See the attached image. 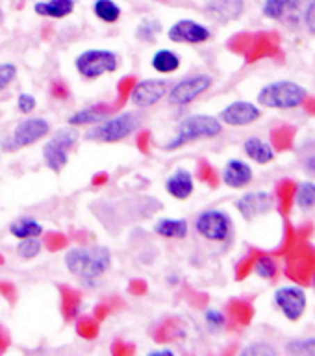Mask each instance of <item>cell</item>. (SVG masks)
Here are the masks:
<instances>
[{"instance_id":"cell-1","label":"cell","mask_w":315,"mask_h":356,"mask_svg":"<svg viewBox=\"0 0 315 356\" xmlns=\"http://www.w3.org/2000/svg\"><path fill=\"white\" fill-rule=\"evenodd\" d=\"M67 271L83 282L97 280L111 267V252L108 247H74L65 254Z\"/></svg>"},{"instance_id":"cell-2","label":"cell","mask_w":315,"mask_h":356,"mask_svg":"<svg viewBox=\"0 0 315 356\" xmlns=\"http://www.w3.org/2000/svg\"><path fill=\"white\" fill-rule=\"evenodd\" d=\"M223 132V122L213 115H189L188 119H184L177 128V134L172 136L163 149L165 150H178L182 149L184 145L193 143L199 139H211L217 138Z\"/></svg>"},{"instance_id":"cell-3","label":"cell","mask_w":315,"mask_h":356,"mask_svg":"<svg viewBox=\"0 0 315 356\" xmlns=\"http://www.w3.org/2000/svg\"><path fill=\"white\" fill-rule=\"evenodd\" d=\"M306 99H308V91L305 86L291 80H277L260 89L256 102L271 110H293L305 104Z\"/></svg>"},{"instance_id":"cell-4","label":"cell","mask_w":315,"mask_h":356,"mask_svg":"<svg viewBox=\"0 0 315 356\" xmlns=\"http://www.w3.org/2000/svg\"><path fill=\"white\" fill-rule=\"evenodd\" d=\"M139 124H141L139 115H136L132 111H124V113H119L111 119L100 121V124H97L86 134V139L95 141V143H117V141L127 139L130 134L136 132Z\"/></svg>"},{"instance_id":"cell-5","label":"cell","mask_w":315,"mask_h":356,"mask_svg":"<svg viewBox=\"0 0 315 356\" xmlns=\"http://www.w3.org/2000/svg\"><path fill=\"white\" fill-rule=\"evenodd\" d=\"M74 67L80 76L95 80L102 74H111L119 69V56L113 50L91 49L86 50L74 60Z\"/></svg>"},{"instance_id":"cell-6","label":"cell","mask_w":315,"mask_h":356,"mask_svg":"<svg viewBox=\"0 0 315 356\" xmlns=\"http://www.w3.org/2000/svg\"><path fill=\"white\" fill-rule=\"evenodd\" d=\"M49 132L50 124L45 121L43 117H28V119H24V121L17 124L10 138L4 139L2 150H6V152H15L19 149L30 147V145L41 141Z\"/></svg>"},{"instance_id":"cell-7","label":"cell","mask_w":315,"mask_h":356,"mask_svg":"<svg viewBox=\"0 0 315 356\" xmlns=\"http://www.w3.org/2000/svg\"><path fill=\"white\" fill-rule=\"evenodd\" d=\"M210 74H193V76H188L177 82L171 88L167 99H169V104L172 106H188L191 104L195 99H199L200 95H204L208 89L211 88Z\"/></svg>"},{"instance_id":"cell-8","label":"cell","mask_w":315,"mask_h":356,"mask_svg":"<svg viewBox=\"0 0 315 356\" xmlns=\"http://www.w3.org/2000/svg\"><path fill=\"white\" fill-rule=\"evenodd\" d=\"M197 232L210 241H225L230 236L232 221L223 210H204L195 221Z\"/></svg>"},{"instance_id":"cell-9","label":"cell","mask_w":315,"mask_h":356,"mask_svg":"<svg viewBox=\"0 0 315 356\" xmlns=\"http://www.w3.org/2000/svg\"><path fill=\"white\" fill-rule=\"evenodd\" d=\"M167 38L171 39L172 43L202 44L211 38V32L202 22H197L193 19H180L167 30Z\"/></svg>"},{"instance_id":"cell-10","label":"cell","mask_w":315,"mask_h":356,"mask_svg":"<svg viewBox=\"0 0 315 356\" xmlns=\"http://www.w3.org/2000/svg\"><path fill=\"white\" fill-rule=\"evenodd\" d=\"M275 305L280 308L289 321H297L306 312V293L297 286H282L275 291Z\"/></svg>"},{"instance_id":"cell-11","label":"cell","mask_w":315,"mask_h":356,"mask_svg":"<svg viewBox=\"0 0 315 356\" xmlns=\"http://www.w3.org/2000/svg\"><path fill=\"white\" fill-rule=\"evenodd\" d=\"M169 83L160 78H147L141 82H136L130 93V100L134 106L138 108H150V106L158 104L163 97L167 95Z\"/></svg>"},{"instance_id":"cell-12","label":"cell","mask_w":315,"mask_h":356,"mask_svg":"<svg viewBox=\"0 0 315 356\" xmlns=\"http://www.w3.org/2000/svg\"><path fill=\"white\" fill-rule=\"evenodd\" d=\"M261 117V110L252 102L247 100H234L228 106H225L219 113V121L228 124V127H247L252 124Z\"/></svg>"},{"instance_id":"cell-13","label":"cell","mask_w":315,"mask_h":356,"mask_svg":"<svg viewBox=\"0 0 315 356\" xmlns=\"http://www.w3.org/2000/svg\"><path fill=\"white\" fill-rule=\"evenodd\" d=\"M236 208L245 221H255L256 217L266 216L273 208V195L267 191H249L241 195L236 202Z\"/></svg>"},{"instance_id":"cell-14","label":"cell","mask_w":315,"mask_h":356,"mask_svg":"<svg viewBox=\"0 0 315 356\" xmlns=\"http://www.w3.org/2000/svg\"><path fill=\"white\" fill-rule=\"evenodd\" d=\"M243 0H208L204 13L217 24H227L243 15Z\"/></svg>"},{"instance_id":"cell-15","label":"cell","mask_w":315,"mask_h":356,"mask_svg":"<svg viewBox=\"0 0 315 356\" xmlns=\"http://www.w3.org/2000/svg\"><path fill=\"white\" fill-rule=\"evenodd\" d=\"M221 178L225 186H228V188L241 189L245 186H249L250 180H252V167L247 161L232 158V160L227 161Z\"/></svg>"},{"instance_id":"cell-16","label":"cell","mask_w":315,"mask_h":356,"mask_svg":"<svg viewBox=\"0 0 315 356\" xmlns=\"http://www.w3.org/2000/svg\"><path fill=\"white\" fill-rule=\"evenodd\" d=\"M165 191L178 200L189 199L195 191L193 175L188 169H178V171L172 172L171 177H167Z\"/></svg>"},{"instance_id":"cell-17","label":"cell","mask_w":315,"mask_h":356,"mask_svg":"<svg viewBox=\"0 0 315 356\" xmlns=\"http://www.w3.org/2000/svg\"><path fill=\"white\" fill-rule=\"evenodd\" d=\"M152 338L158 343H172V341L186 338V327L177 317H167L165 321H161L152 328Z\"/></svg>"},{"instance_id":"cell-18","label":"cell","mask_w":315,"mask_h":356,"mask_svg":"<svg viewBox=\"0 0 315 356\" xmlns=\"http://www.w3.org/2000/svg\"><path fill=\"white\" fill-rule=\"evenodd\" d=\"M113 113V108L111 104H95L89 106V108H83V110L74 111L71 117H69V124L71 127H86V124H97V122L104 121L106 117Z\"/></svg>"},{"instance_id":"cell-19","label":"cell","mask_w":315,"mask_h":356,"mask_svg":"<svg viewBox=\"0 0 315 356\" xmlns=\"http://www.w3.org/2000/svg\"><path fill=\"white\" fill-rule=\"evenodd\" d=\"M76 2L74 0H43L33 6V11L39 17H49V19H65L74 11Z\"/></svg>"},{"instance_id":"cell-20","label":"cell","mask_w":315,"mask_h":356,"mask_svg":"<svg viewBox=\"0 0 315 356\" xmlns=\"http://www.w3.org/2000/svg\"><path fill=\"white\" fill-rule=\"evenodd\" d=\"M154 232L161 238L167 239H184L188 236L189 227L186 219H177V217H163L158 219L154 225Z\"/></svg>"},{"instance_id":"cell-21","label":"cell","mask_w":315,"mask_h":356,"mask_svg":"<svg viewBox=\"0 0 315 356\" xmlns=\"http://www.w3.org/2000/svg\"><path fill=\"white\" fill-rule=\"evenodd\" d=\"M60 289V300H61V314L65 317V321H74L76 316L80 314V306H82V293L71 286H58Z\"/></svg>"},{"instance_id":"cell-22","label":"cell","mask_w":315,"mask_h":356,"mask_svg":"<svg viewBox=\"0 0 315 356\" xmlns=\"http://www.w3.org/2000/svg\"><path fill=\"white\" fill-rule=\"evenodd\" d=\"M243 150L247 158H250L256 163L260 165H266V163H271L275 160V149L271 145L264 141L260 138H249L243 143Z\"/></svg>"},{"instance_id":"cell-23","label":"cell","mask_w":315,"mask_h":356,"mask_svg":"<svg viewBox=\"0 0 315 356\" xmlns=\"http://www.w3.org/2000/svg\"><path fill=\"white\" fill-rule=\"evenodd\" d=\"M43 158L45 163L52 172H61V169L67 165L69 161V150L65 147H61L54 138L47 141L43 147Z\"/></svg>"},{"instance_id":"cell-24","label":"cell","mask_w":315,"mask_h":356,"mask_svg":"<svg viewBox=\"0 0 315 356\" xmlns=\"http://www.w3.org/2000/svg\"><path fill=\"white\" fill-rule=\"evenodd\" d=\"M180 63H182L180 56L169 49L158 50V52L152 56V60H150L152 69H154L156 72H161V74H172V72H177L178 69H180Z\"/></svg>"},{"instance_id":"cell-25","label":"cell","mask_w":315,"mask_h":356,"mask_svg":"<svg viewBox=\"0 0 315 356\" xmlns=\"http://www.w3.org/2000/svg\"><path fill=\"white\" fill-rule=\"evenodd\" d=\"M10 234L17 239L39 238L43 234V225L33 217H19L10 225Z\"/></svg>"},{"instance_id":"cell-26","label":"cell","mask_w":315,"mask_h":356,"mask_svg":"<svg viewBox=\"0 0 315 356\" xmlns=\"http://www.w3.org/2000/svg\"><path fill=\"white\" fill-rule=\"evenodd\" d=\"M93 13L102 22L113 24L121 19V8L115 0H95Z\"/></svg>"},{"instance_id":"cell-27","label":"cell","mask_w":315,"mask_h":356,"mask_svg":"<svg viewBox=\"0 0 315 356\" xmlns=\"http://www.w3.org/2000/svg\"><path fill=\"white\" fill-rule=\"evenodd\" d=\"M161 33V22L158 19H143L136 28V38L143 43H154Z\"/></svg>"},{"instance_id":"cell-28","label":"cell","mask_w":315,"mask_h":356,"mask_svg":"<svg viewBox=\"0 0 315 356\" xmlns=\"http://www.w3.org/2000/svg\"><path fill=\"white\" fill-rule=\"evenodd\" d=\"M295 202L300 210H312L315 208V182L306 180V182L297 186L295 191Z\"/></svg>"},{"instance_id":"cell-29","label":"cell","mask_w":315,"mask_h":356,"mask_svg":"<svg viewBox=\"0 0 315 356\" xmlns=\"http://www.w3.org/2000/svg\"><path fill=\"white\" fill-rule=\"evenodd\" d=\"M99 330H100V325L99 321L91 316H86V317H80L76 321V334L80 338L83 339H95L99 336Z\"/></svg>"},{"instance_id":"cell-30","label":"cell","mask_w":315,"mask_h":356,"mask_svg":"<svg viewBox=\"0 0 315 356\" xmlns=\"http://www.w3.org/2000/svg\"><path fill=\"white\" fill-rule=\"evenodd\" d=\"M134 86H136V78L134 76L121 78V82L117 83V99H115V102L111 104L113 111L121 110L122 106H124V102L130 99V93H132Z\"/></svg>"},{"instance_id":"cell-31","label":"cell","mask_w":315,"mask_h":356,"mask_svg":"<svg viewBox=\"0 0 315 356\" xmlns=\"http://www.w3.org/2000/svg\"><path fill=\"white\" fill-rule=\"evenodd\" d=\"M261 11L267 19L280 21L286 17V11H288V0H264Z\"/></svg>"},{"instance_id":"cell-32","label":"cell","mask_w":315,"mask_h":356,"mask_svg":"<svg viewBox=\"0 0 315 356\" xmlns=\"http://www.w3.org/2000/svg\"><path fill=\"white\" fill-rule=\"evenodd\" d=\"M255 271L258 277L266 278V280H273V278L277 277L278 266L271 256H260V258L255 261Z\"/></svg>"},{"instance_id":"cell-33","label":"cell","mask_w":315,"mask_h":356,"mask_svg":"<svg viewBox=\"0 0 315 356\" xmlns=\"http://www.w3.org/2000/svg\"><path fill=\"white\" fill-rule=\"evenodd\" d=\"M286 353H289V355L315 356V336L305 339H291V341L286 343Z\"/></svg>"},{"instance_id":"cell-34","label":"cell","mask_w":315,"mask_h":356,"mask_svg":"<svg viewBox=\"0 0 315 356\" xmlns=\"http://www.w3.org/2000/svg\"><path fill=\"white\" fill-rule=\"evenodd\" d=\"M122 306H124V302H122L121 299H117V297H110V299L102 300V302H99V305L95 306L93 317L99 323L104 321L106 317L110 316L111 312L119 310V308H122Z\"/></svg>"},{"instance_id":"cell-35","label":"cell","mask_w":315,"mask_h":356,"mask_svg":"<svg viewBox=\"0 0 315 356\" xmlns=\"http://www.w3.org/2000/svg\"><path fill=\"white\" fill-rule=\"evenodd\" d=\"M39 252H41V241L38 238L21 239V243L17 245V254L21 256L22 260H32Z\"/></svg>"},{"instance_id":"cell-36","label":"cell","mask_w":315,"mask_h":356,"mask_svg":"<svg viewBox=\"0 0 315 356\" xmlns=\"http://www.w3.org/2000/svg\"><path fill=\"white\" fill-rule=\"evenodd\" d=\"M54 139L61 145V147H65L67 150H71L72 147L78 143V130L74 127L60 128V130L56 132Z\"/></svg>"},{"instance_id":"cell-37","label":"cell","mask_w":315,"mask_h":356,"mask_svg":"<svg viewBox=\"0 0 315 356\" xmlns=\"http://www.w3.org/2000/svg\"><path fill=\"white\" fill-rule=\"evenodd\" d=\"M299 160L306 171L315 175V141L314 139H312V141H306L302 150H300Z\"/></svg>"},{"instance_id":"cell-38","label":"cell","mask_w":315,"mask_h":356,"mask_svg":"<svg viewBox=\"0 0 315 356\" xmlns=\"http://www.w3.org/2000/svg\"><path fill=\"white\" fill-rule=\"evenodd\" d=\"M241 355H245V356H255V355L273 356V355H277V349H275L273 345L266 343V341H256V343L247 345V347L241 350Z\"/></svg>"},{"instance_id":"cell-39","label":"cell","mask_w":315,"mask_h":356,"mask_svg":"<svg viewBox=\"0 0 315 356\" xmlns=\"http://www.w3.org/2000/svg\"><path fill=\"white\" fill-rule=\"evenodd\" d=\"M65 245H67V238L63 236V234L49 232L47 236H45V247H47V250H50V252H58V250L65 249Z\"/></svg>"},{"instance_id":"cell-40","label":"cell","mask_w":315,"mask_h":356,"mask_svg":"<svg viewBox=\"0 0 315 356\" xmlns=\"http://www.w3.org/2000/svg\"><path fill=\"white\" fill-rule=\"evenodd\" d=\"M17 76V67L13 63H0V91H4Z\"/></svg>"},{"instance_id":"cell-41","label":"cell","mask_w":315,"mask_h":356,"mask_svg":"<svg viewBox=\"0 0 315 356\" xmlns=\"http://www.w3.org/2000/svg\"><path fill=\"white\" fill-rule=\"evenodd\" d=\"M204 319L211 330H219V328L225 327V321H227V319H225V314L216 310V308H208V310L204 312Z\"/></svg>"},{"instance_id":"cell-42","label":"cell","mask_w":315,"mask_h":356,"mask_svg":"<svg viewBox=\"0 0 315 356\" xmlns=\"http://www.w3.org/2000/svg\"><path fill=\"white\" fill-rule=\"evenodd\" d=\"M312 4H315V0H288V11H286V15L302 17Z\"/></svg>"},{"instance_id":"cell-43","label":"cell","mask_w":315,"mask_h":356,"mask_svg":"<svg viewBox=\"0 0 315 356\" xmlns=\"http://www.w3.org/2000/svg\"><path fill=\"white\" fill-rule=\"evenodd\" d=\"M35 106H38V100H35V97L30 93H22L19 95V99H17V108H19V111L21 113H32L33 110H35Z\"/></svg>"},{"instance_id":"cell-44","label":"cell","mask_w":315,"mask_h":356,"mask_svg":"<svg viewBox=\"0 0 315 356\" xmlns=\"http://www.w3.org/2000/svg\"><path fill=\"white\" fill-rule=\"evenodd\" d=\"M136 353V345L124 343L122 339H117L115 343L111 345V355L115 356H130Z\"/></svg>"},{"instance_id":"cell-45","label":"cell","mask_w":315,"mask_h":356,"mask_svg":"<svg viewBox=\"0 0 315 356\" xmlns=\"http://www.w3.org/2000/svg\"><path fill=\"white\" fill-rule=\"evenodd\" d=\"M50 93L54 99H67L69 97V88H67L65 82H61V80H54V82L50 83Z\"/></svg>"},{"instance_id":"cell-46","label":"cell","mask_w":315,"mask_h":356,"mask_svg":"<svg viewBox=\"0 0 315 356\" xmlns=\"http://www.w3.org/2000/svg\"><path fill=\"white\" fill-rule=\"evenodd\" d=\"M128 291L132 295H138V297H143V295L149 291V286H147V282H145L143 278H134V280H130V284H128Z\"/></svg>"},{"instance_id":"cell-47","label":"cell","mask_w":315,"mask_h":356,"mask_svg":"<svg viewBox=\"0 0 315 356\" xmlns=\"http://www.w3.org/2000/svg\"><path fill=\"white\" fill-rule=\"evenodd\" d=\"M0 295H2L10 305H15L17 288L11 282H0Z\"/></svg>"},{"instance_id":"cell-48","label":"cell","mask_w":315,"mask_h":356,"mask_svg":"<svg viewBox=\"0 0 315 356\" xmlns=\"http://www.w3.org/2000/svg\"><path fill=\"white\" fill-rule=\"evenodd\" d=\"M136 145H138V149L141 150L143 154H147L150 150V132H147V130L139 132L138 136H136Z\"/></svg>"},{"instance_id":"cell-49","label":"cell","mask_w":315,"mask_h":356,"mask_svg":"<svg viewBox=\"0 0 315 356\" xmlns=\"http://www.w3.org/2000/svg\"><path fill=\"white\" fill-rule=\"evenodd\" d=\"M302 21H305L306 28H308V32L315 35V4H312L310 8L306 10V13L302 15Z\"/></svg>"},{"instance_id":"cell-50","label":"cell","mask_w":315,"mask_h":356,"mask_svg":"<svg viewBox=\"0 0 315 356\" xmlns=\"http://www.w3.org/2000/svg\"><path fill=\"white\" fill-rule=\"evenodd\" d=\"M199 177L202 178L204 182L216 184V180H213V169H211L208 163H204V161H202V163H200V167H199Z\"/></svg>"},{"instance_id":"cell-51","label":"cell","mask_w":315,"mask_h":356,"mask_svg":"<svg viewBox=\"0 0 315 356\" xmlns=\"http://www.w3.org/2000/svg\"><path fill=\"white\" fill-rule=\"evenodd\" d=\"M8 347H10V336H8V332H6L4 328L0 327V355H2Z\"/></svg>"},{"instance_id":"cell-52","label":"cell","mask_w":315,"mask_h":356,"mask_svg":"<svg viewBox=\"0 0 315 356\" xmlns=\"http://www.w3.org/2000/svg\"><path fill=\"white\" fill-rule=\"evenodd\" d=\"M108 182V172H97L93 178H91V184H93L95 188H99V186H104Z\"/></svg>"},{"instance_id":"cell-53","label":"cell","mask_w":315,"mask_h":356,"mask_svg":"<svg viewBox=\"0 0 315 356\" xmlns=\"http://www.w3.org/2000/svg\"><path fill=\"white\" fill-rule=\"evenodd\" d=\"M149 356H175V353L169 349H163V350H150Z\"/></svg>"},{"instance_id":"cell-54","label":"cell","mask_w":315,"mask_h":356,"mask_svg":"<svg viewBox=\"0 0 315 356\" xmlns=\"http://www.w3.org/2000/svg\"><path fill=\"white\" fill-rule=\"evenodd\" d=\"M2 264H4V256L0 254V266H2Z\"/></svg>"},{"instance_id":"cell-55","label":"cell","mask_w":315,"mask_h":356,"mask_svg":"<svg viewBox=\"0 0 315 356\" xmlns=\"http://www.w3.org/2000/svg\"><path fill=\"white\" fill-rule=\"evenodd\" d=\"M2 19H4V15H2V10H0V22H2Z\"/></svg>"},{"instance_id":"cell-56","label":"cell","mask_w":315,"mask_h":356,"mask_svg":"<svg viewBox=\"0 0 315 356\" xmlns=\"http://www.w3.org/2000/svg\"><path fill=\"white\" fill-rule=\"evenodd\" d=\"M314 284H315V278H314Z\"/></svg>"}]
</instances>
